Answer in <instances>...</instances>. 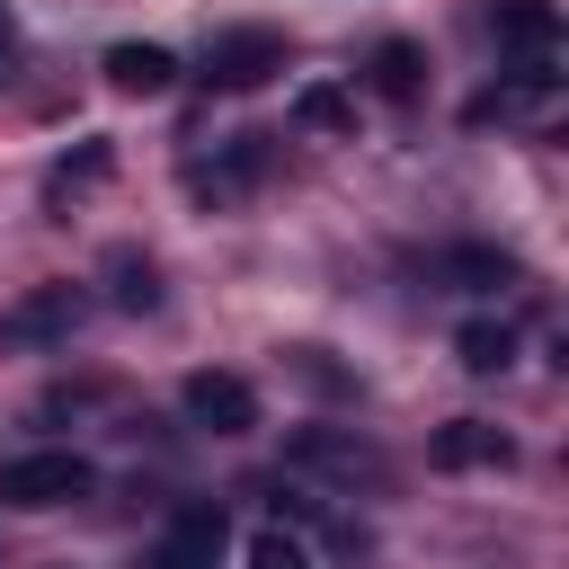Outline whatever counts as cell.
I'll list each match as a JSON object with an SVG mask.
<instances>
[{
  "label": "cell",
  "mask_w": 569,
  "mask_h": 569,
  "mask_svg": "<svg viewBox=\"0 0 569 569\" xmlns=\"http://www.w3.org/2000/svg\"><path fill=\"white\" fill-rule=\"evenodd\" d=\"M89 320V293L80 284H27L9 311H0V347L9 356H36V347H71V329Z\"/></svg>",
  "instance_id": "6da1fadb"
},
{
  "label": "cell",
  "mask_w": 569,
  "mask_h": 569,
  "mask_svg": "<svg viewBox=\"0 0 569 569\" xmlns=\"http://www.w3.org/2000/svg\"><path fill=\"white\" fill-rule=\"evenodd\" d=\"M89 462L80 453H18V462H0V507H18V516H44V507H71V498H89Z\"/></svg>",
  "instance_id": "7a4b0ae2"
},
{
  "label": "cell",
  "mask_w": 569,
  "mask_h": 569,
  "mask_svg": "<svg viewBox=\"0 0 569 569\" xmlns=\"http://www.w3.org/2000/svg\"><path fill=\"white\" fill-rule=\"evenodd\" d=\"M267 71H284V36L276 27H222L204 44V80L213 89H258Z\"/></svg>",
  "instance_id": "3957f363"
},
{
  "label": "cell",
  "mask_w": 569,
  "mask_h": 569,
  "mask_svg": "<svg viewBox=\"0 0 569 569\" xmlns=\"http://www.w3.org/2000/svg\"><path fill=\"white\" fill-rule=\"evenodd\" d=\"M222 551H231V525H222V507H178L169 516V533L151 542V569H222Z\"/></svg>",
  "instance_id": "277c9868"
},
{
  "label": "cell",
  "mask_w": 569,
  "mask_h": 569,
  "mask_svg": "<svg viewBox=\"0 0 569 569\" xmlns=\"http://www.w3.org/2000/svg\"><path fill=\"white\" fill-rule=\"evenodd\" d=\"M187 418L196 427H213V436H249L258 427V391L240 382V373H187Z\"/></svg>",
  "instance_id": "5b68a950"
},
{
  "label": "cell",
  "mask_w": 569,
  "mask_h": 569,
  "mask_svg": "<svg viewBox=\"0 0 569 569\" xmlns=\"http://www.w3.org/2000/svg\"><path fill=\"white\" fill-rule=\"evenodd\" d=\"M489 27H498V44H507L516 62H542V53L560 44V9H551V0H498Z\"/></svg>",
  "instance_id": "8992f818"
},
{
  "label": "cell",
  "mask_w": 569,
  "mask_h": 569,
  "mask_svg": "<svg viewBox=\"0 0 569 569\" xmlns=\"http://www.w3.org/2000/svg\"><path fill=\"white\" fill-rule=\"evenodd\" d=\"M107 80H116L124 98H160V89L178 80V53H169V44H107Z\"/></svg>",
  "instance_id": "52a82bcc"
},
{
  "label": "cell",
  "mask_w": 569,
  "mask_h": 569,
  "mask_svg": "<svg viewBox=\"0 0 569 569\" xmlns=\"http://www.w3.org/2000/svg\"><path fill=\"white\" fill-rule=\"evenodd\" d=\"M258 169H267V133H240L222 160H204V169H196V196H213V204H222V196H240Z\"/></svg>",
  "instance_id": "ba28073f"
},
{
  "label": "cell",
  "mask_w": 569,
  "mask_h": 569,
  "mask_svg": "<svg viewBox=\"0 0 569 569\" xmlns=\"http://www.w3.org/2000/svg\"><path fill=\"white\" fill-rule=\"evenodd\" d=\"M453 356H462L471 373H507V365H516V329H507V320H462V329H453Z\"/></svg>",
  "instance_id": "9c48e42d"
},
{
  "label": "cell",
  "mask_w": 569,
  "mask_h": 569,
  "mask_svg": "<svg viewBox=\"0 0 569 569\" xmlns=\"http://www.w3.org/2000/svg\"><path fill=\"white\" fill-rule=\"evenodd\" d=\"M436 267H445L453 284H471V293H489V284H516V258H507V249H445Z\"/></svg>",
  "instance_id": "30bf717a"
},
{
  "label": "cell",
  "mask_w": 569,
  "mask_h": 569,
  "mask_svg": "<svg viewBox=\"0 0 569 569\" xmlns=\"http://www.w3.org/2000/svg\"><path fill=\"white\" fill-rule=\"evenodd\" d=\"M436 462H507V436L480 427V418H453V427L436 436Z\"/></svg>",
  "instance_id": "8fae6325"
},
{
  "label": "cell",
  "mask_w": 569,
  "mask_h": 569,
  "mask_svg": "<svg viewBox=\"0 0 569 569\" xmlns=\"http://www.w3.org/2000/svg\"><path fill=\"white\" fill-rule=\"evenodd\" d=\"M293 124H311V133H347V124H356V98L329 89V80H311V89L293 98Z\"/></svg>",
  "instance_id": "7c38bea8"
},
{
  "label": "cell",
  "mask_w": 569,
  "mask_h": 569,
  "mask_svg": "<svg viewBox=\"0 0 569 569\" xmlns=\"http://www.w3.org/2000/svg\"><path fill=\"white\" fill-rule=\"evenodd\" d=\"M373 89L382 98H418V44H400V36L373 44Z\"/></svg>",
  "instance_id": "4fadbf2b"
},
{
  "label": "cell",
  "mask_w": 569,
  "mask_h": 569,
  "mask_svg": "<svg viewBox=\"0 0 569 569\" xmlns=\"http://www.w3.org/2000/svg\"><path fill=\"white\" fill-rule=\"evenodd\" d=\"M98 178H107V142H80V160H62V169L44 178V196H53V204H71V196H80V187H98Z\"/></svg>",
  "instance_id": "5bb4252c"
},
{
  "label": "cell",
  "mask_w": 569,
  "mask_h": 569,
  "mask_svg": "<svg viewBox=\"0 0 569 569\" xmlns=\"http://www.w3.org/2000/svg\"><path fill=\"white\" fill-rule=\"evenodd\" d=\"M107 267H116V302H124V311H151V302H160V284H151V258H133V249H116Z\"/></svg>",
  "instance_id": "9a60e30c"
},
{
  "label": "cell",
  "mask_w": 569,
  "mask_h": 569,
  "mask_svg": "<svg viewBox=\"0 0 569 569\" xmlns=\"http://www.w3.org/2000/svg\"><path fill=\"white\" fill-rule=\"evenodd\" d=\"M249 569H311V560H302V542L284 525H267V533H249Z\"/></svg>",
  "instance_id": "2e32d148"
},
{
  "label": "cell",
  "mask_w": 569,
  "mask_h": 569,
  "mask_svg": "<svg viewBox=\"0 0 569 569\" xmlns=\"http://www.w3.org/2000/svg\"><path fill=\"white\" fill-rule=\"evenodd\" d=\"M302 453H311V462H338V471H365V480L382 471V462H373L365 445H347V436H302Z\"/></svg>",
  "instance_id": "e0dca14e"
},
{
  "label": "cell",
  "mask_w": 569,
  "mask_h": 569,
  "mask_svg": "<svg viewBox=\"0 0 569 569\" xmlns=\"http://www.w3.org/2000/svg\"><path fill=\"white\" fill-rule=\"evenodd\" d=\"M9 62H18V18L0 9V71H9Z\"/></svg>",
  "instance_id": "ac0fdd59"
}]
</instances>
